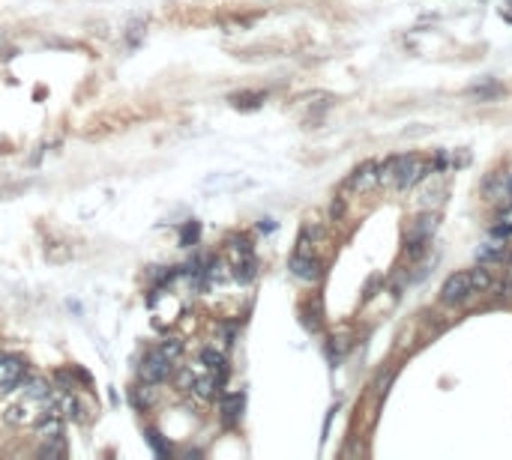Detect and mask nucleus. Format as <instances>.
<instances>
[{
    "label": "nucleus",
    "instance_id": "f257e3e1",
    "mask_svg": "<svg viewBox=\"0 0 512 460\" xmlns=\"http://www.w3.org/2000/svg\"><path fill=\"white\" fill-rule=\"evenodd\" d=\"M429 174V164L422 162L419 156H398V171H395V186L402 188V191H407L410 186H417L422 176Z\"/></svg>",
    "mask_w": 512,
    "mask_h": 460
},
{
    "label": "nucleus",
    "instance_id": "f03ea898",
    "mask_svg": "<svg viewBox=\"0 0 512 460\" xmlns=\"http://www.w3.org/2000/svg\"><path fill=\"white\" fill-rule=\"evenodd\" d=\"M470 293H477V290H473L470 272H453L443 281V287H441V302L443 305H461L470 296Z\"/></svg>",
    "mask_w": 512,
    "mask_h": 460
},
{
    "label": "nucleus",
    "instance_id": "7ed1b4c3",
    "mask_svg": "<svg viewBox=\"0 0 512 460\" xmlns=\"http://www.w3.org/2000/svg\"><path fill=\"white\" fill-rule=\"evenodd\" d=\"M171 370H174V365H171L168 356L162 350H153L141 365V380L144 382H162V380L171 377Z\"/></svg>",
    "mask_w": 512,
    "mask_h": 460
},
{
    "label": "nucleus",
    "instance_id": "20e7f679",
    "mask_svg": "<svg viewBox=\"0 0 512 460\" xmlns=\"http://www.w3.org/2000/svg\"><path fill=\"white\" fill-rule=\"evenodd\" d=\"M24 359L18 356H0V386H6L12 392V386H18L21 377H24Z\"/></svg>",
    "mask_w": 512,
    "mask_h": 460
},
{
    "label": "nucleus",
    "instance_id": "39448f33",
    "mask_svg": "<svg viewBox=\"0 0 512 460\" xmlns=\"http://www.w3.org/2000/svg\"><path fill=\"white\" fill-rule=\"evenodd\" d=\"M374 186H381L378 183V162L359 164V168L354 171V176H351V188L354 191H371Z\"/></svg>",
    "mask_w": 512,
    "mask_h": 460
},
{
    "label": "nucleus",
    "instance_id": "423d86ee",
    "mask_svg": "<svg viewBox=\"0 0 512 460\" xmlns=\"http://www.w3.org/2000/svg\"><path fill=\"white\" fill-rule=\"evenodd\" d=\"M291 272L297 278H303V281H318L321 278V263L315 258H309V254H294Z\"/></svg>",
    "mask_w": 512,
    "mask_h": 460
},
{
    "label": "nucleus",
    "instance_id": "0eeeda50",
    "mask_svg": "<svg viewBox=\"0 0 512 460\" xmlns=\"http://www.w3.org/2000/svg\"><path fill=\"white\" fill-rule=\"evenodd\" d=\"M60 433H64V416L42 413V421L36 425V437H40V440H48V442H57Z\"/></svg>",
    "mask_w": 512,
    "mask_h": 460
},
{
    "label": "nucleus",
    "instance_id": "6e6552de",
    "mask_svg": "<svg viewBox=\"0 0 512 460\" xmlns=\"http://www.w3.org/2000/svg\"><path fill=\"white\" fill-rule=\"evenodd\" d=\"M506 246H501V242H485V246L477 251V258H480V263H501V260H506Z\"/></svg>",
    "mask_w": 512,
    "mask_h": 460
},
{
    "label": "nucleus",
    "instance_id": "1a4fd4ad",
    "mask_svg": "<svg viewBox=\"0 0 512 460\" xmlns=\"http://www.w3.org/2000/svg\"><path fill=\"white\" fill-rule=\"evenodd\" d=\"M4 418H6V425H28V421L33 418L30 416V404H12L9 410L4 413Z\"/></svg>",
    "mask_w": 512,
    "mask_h": 460
},
{
    "label": "nucleus",
    "instance_id": "9d476101",
    "mask_svg": "<svg viewBox=\"0 0 512 460\" xmlns=\"http://www.w3.org/2000/svg\"><path fill=\"white\" fill-rule=\"evenodd\" d=\"M395 171H398V156H390L378 164V183L381 186H390L395 183Z\"/></svg>",
    "mask_w": 512,
    "mask_h": 460
},
{
    "label": "nucleus",
    "instance_id": "9b49d317",
    "mask_svg": "<svg viewBox=\"0 0 512 460\" xmlns=\"http://www.w3.org/2000/svg\"><path fill=\"white\" fill-rule=\"evenodd\" d=\"M216 386H219V380H216L213 374H207V377H201V380L192 382V392L198 394V398H213V394H216Z\"/></svg>",
    "mask_w": 512,
    "mask_h": 460
},
{
    "label": "nucleus",
    "instance_id": "f8f14e48",
    "mask_svg": "<svg viewBox=\"0 0 512 460\" xmlns=\"http://www.w3.org/2000/svg\"><path fill=\"white\" fill-rule=\"evenodd\" d=\"M24 392H28V398H33V401H48V394H52V386H48L45 380H30L28 386H24Z\"/></svg>",
    "mask_w": 512,
    "mask_h": 460
},
{
    "label": "nucleus",
    "instance_id": "ddd939ff",
    "mask_svg": "<svg viewBox=\"0 0 512 460\" xmlns=\"http://www.w3.org/2000/svg\"><path fill=\"white\" fill-rule=\"evenodd\" d=\"M492 236H497V239H501V236H512V203L501 212V219H497Z\"/></svg>",
    "mask_w": 512,
    "mask_h": 460
},
{
    "label": "nucleus",
    "instance_id": "4468645a",
    "mask_svg": "<svg viewBox=\"0 0 512 460\" xmlns=\"http://www.w3.org/2000/svg\"><path fill=\"white\" fill-rule=\"evenodd\" d=\"M470 281H473V290H489L492 287V270H485V266L470 270Z\"/></svg>",
    "mask_w": 512,
    "mask_h": 460
},
{
    "label": "nucleus",
    "instance_id": "2eb2a0df",
    "mask_svg": "<svg viewBox=\"0 0 512 460\" xmlns=\"http://www.w3.org/2000/svg\"><path fill=\"white\" fill-rule=\"evenodd\" d=\"M201 362H204L210 370H219V374L225 370V356L216 353V350H204V353H201Z\"/></svg>",
    "mask_w": 512,
    "mask_h": 460
},
{
    "label": "nucleus",
    "instance_id": "dca6fc26",
    "mask_svg": "<svg viewBox=\"0 0 512 460\" xmlns=\"http://www.w3.org/2000/svg\"><path fill=\"white\" fill-rule=\"evenodd\" d=\"M147 442H150V445H153V452H156L159 457H165V454H168V445H165V442H162V437H159V430H153V428H150V430H147Z\"/></svg>",
    "mask_w": 512,
    "mask_h": 460
},
{
    "label": "nucleus",
    "instance_id": "f3484780",
    "mask_svg": "<svg viewBox=\"0 0 512 460\" xmlns=\"http://www.w3.org/2000/svg\"><path fill=\"white\" fill-rule=\"evenodd\" d=\"M240 406H243V398H240V394H231V398H225V416L234 418L237 413H240Z\"/></svg>",
    "mask_w": 512,
    "mask_h": 460
},
{
    "label": "nucleus",
    "instance_id": "a211bd4d",
    "mask_svg": "<svg viewBox=\"0 0 512 460\" xmlns=\"http://www.w3.org/2000/svg\"><path fill=\"white\" fill-rule=\"evenodd\" d=\"M159 350H162V353H165V356H168V359L174 362V359H177V356L183 353V344H180V341H165V344H162V347H159Z\"/></svg>",
    "mask_w": 512,
    "mask_h": 460
},
{
    "label": "nucleus",
    "instance_id": "6ab92c4d",
    "mask_svg": "<svg viewBox=\"0 0 512 460\" xmlns=\"http://www.w3.org/2000/svg\"><path fill=\"white\" fill-rule=\"evenodd\" d=\"M198 236V224H186V230H183V246H189V239H195Z\"/></svg>",
    "mask_w": 512,
    "mask_h": 460
},
{
    "label": "nucleus",
    "instance_id": "aec40b11",
    "mask_svg": "<svg viewBox=\"0 0 512 460\" xmlns=\"http://www.w3.org/2000/svg\"><path fill=\"white\" fill-rule=\"evenodd\" d=\"M6 392H9V389H6V386H0V394H6Z\"/></svg>",
    "mask_w": 512,
    "mask_h": 460
}]
</instances>
